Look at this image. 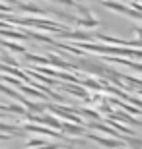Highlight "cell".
Masks as SVG:
<instances>
[{"mask_svg": "<svg viewBox=\"0 0 142 149\" xmlns=\"http://www.w3.org/2000/svg\"><path fill=\"white\" fill-rule=\"evenodd\" d=\"M90 139H93V141H97L99 145H103V147H107V149H117V147H121V141H113V139H107V138H103V136H93V134H90L88 136Z\"/></svg>", "mask_w": 142, "mask_h": 149, "instance_id": "cell-1", "label": "cell"}, {"mask_svg": "<svg viewBox=\"0 0 142 149\" xmlns=\"http://www.w3.org/2000/svg\"><path fill=\"white\" fill-rule=\"evenodd\" d=\"M25 130H29V132H37V134H43V136H53V138H55V136H57L55 132H51V130H47V128L31 126V124H25Z\"/></svg>", "mask_w": 142, "mask_h": 149, "instance_id": "cell-2", "label": "cell"}, {"mask_svg": "<svg viewBox=\"0 0 142 149\" xmlns=\"http://www.w3.org/2000/svg\"><path fill=\"white\" fill-rule=\"evenodd\" d=\"M35 120H39V122H45L47 126H51V128H57V130H60V126H62V124H60V122L57 120V118H53V116H45V118H35Z\"/></svg>", "mask_w": 142, "mask_h": 149, "instance_id": "cell-3", "label": "cell"}, {"mask_svg": "<svg viewBox=\"0 0 142 149\" xmlns=\"http://www.w3.org/2000/svg\"><path fill=\"white\" fill-rule=\"evenodd\" d=\"M60 130L66 134H84V128L80 126H72V124H64V126H60Z\"/></svg>", "mask_w": 142, "mask_h": 149, "instance_id": "cell-4", "label": "cell"}, {"mask_svg": "<svg viewBox=\"0 0 142 149\" xmlns=\"http://www.w3.org/2000/svg\"><path fill=\"white\" fill-rule=\"evenodd\" d=\"M90 126H92V128H97V130H101L103 134H111V136H117V134H115L111 128H107V126H101V124H95V122H92Z\"/></svg>", "mask_w": 142, "mask_h": 149, "instance_id": "cell-5", "label": "cell"}, {"mask_svg": "<svg viewBox=\"0 0 142 149\" xmlns=\"http://www.w3.org/2000/svg\"><path fill=\"white\" fill-rule=\"evenodd\" d=\"M84 85L86 87H92V89H103L99 81H93V79H84Z\"/></svg>", "mask_w": 142, "mask_h": 149, "instance_id": "cell-6", "label": "cell"}, {"mask_svg": "<svg viewBox=\"0 0 142 149\" xmlns=\"http://www.w3.org/2000/svg\"><path fill=\"white\" fill-rule=\"evenodd\" d=\"M0 130H4V132H16V128L12 126V124H0Z\"/></svg>", "mask_w": 142, "mask_h": 149, "instance_id": "cell-7", "label": "cell"}, {"mask_svg": "<svg viewBox=\"0 0 142 149\" xmlns=\"http://www.w3.org/2000/svg\"><path fill=\"white\" fill-rule=\"evenodd\" d=\"M28 145L31 147V145H45V139H29Z\"/></svg>", "mask_w": 142, "mask_h": 149, "instance_id": "cell-8", "label": "cell"}, {"mask_svg": "<svg viewBox=\"0 0 142 149\" xmlns=\"http://www.w3.org/2000/svg\"><path fill=\"white\" fill-rule=\"evenodd\" d=\"M0 139H10V136H4V134H0Z\"/></svg>", "mask_w": 142, "mask_h": 149, "instance_id": "cell-9", "label": "cell"}]
</instances>
